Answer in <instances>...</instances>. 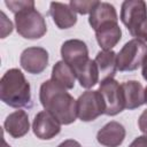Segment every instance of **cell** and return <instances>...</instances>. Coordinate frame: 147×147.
Segmentation results:
<instances>
[{"label":"cell","instance_id":"cell-1","mask_svg":"<svg viewBox=\"0 0 147 147\" xmlns=\"http://www.w3.org/2000/svg\"><path fill=\"white\" fill-rule=\"evenodd\" d=\"M40 103L61 124L68 125L77 118V100L64 87L52 79L45 80L39 92Z\"/></svg>","mask_w":147,"mask_h":147},{"label":"cell","instance_id":"cell-2","mask_svg":"<svg viewBox=\"0 0 147 147\" xmlns=\"http://www.w3.org/2000/svg\"><path fill=\"white\" fill-rule=\"evenodd\" d=\"M0 98L13 108L26 107L31 102V88L24 74L16 68L7 70L0 80Z\"/></svg>","mask_w":147,"mask_h":147},{"label":"cell","instance_id":"cell-3","mask_svg":"<svg viewBox=\"0 0 147 147\" xmlns=\"http://www.w3.org/2000/svg\"><path fill=\"white\" fill-rule=\"evenodd\" d=\"M121 21L134 39L147 42V5L145 1H124L121 7Z\"/></svg>","mask_w":147,"mask_h":147},{"label":"cell","instance_id":"cell-4","mask_svg":"<svg viewBox=\"0 0 147 147\" xmlns=\"http://www.w3.org/2000/svg\"><path fill=\"white\" fill-rule=\"evenodd\" d=\"M15 15V25L18 34L25 39H39L47 32L44 16L34 8H24Z\"/></svg>","mask_w":147,"mask_h":147},{"label":"cell","instance_id":"cell-5","mask_svg":"<svg viewBox=\"0 0 147 147\" xmlns=\"http://www.w3.org/2000/svg\"><path fill=\"white\" fill-rule=\"evenodd\" d=\"M147 55L146 42L139 39L129 40L117 54V70L133 71L138 69Z\"/></svg>","mask_w":147,"mask_h":147},{"label":"cell","instance_id":"cell-6","mask_svg":"<svg viewBox=\"0 0 147 147\" xmlns=\"http://www.w3.org/2000/svg\"><path fill=\"white\" fill-rule=\"evenodd\" d=\"M105 102V114L108 116H115L125 109L123 90L121 84L114 79L108 78L101 80L98 90Z\"/></svg>","mask_w":147,"mask_h":147},{"label":"cell","instance_id":"cell-7","mask_svg":"<svg viewBox=\"0 0 147 147\" xmlns=\"http://www.w3.org/2000/svg\"><path fill=\"white\" fill-rule=\"evenodd\" d=\"M105 102L99 91L87 90L77 99V117L83 122H92L105 114Z\"/></svg>","mask_w":147,"mask_h":147},{"label":"cell","instance_id":"cell-8","mask_svg":"<svg viewBox=\"0 0 147 147\" xmlns=\"http://www.w3.org/2000/svg\"><path fill=\"white\" fill-rule=\"evenodd\" d=\"M61 56L71 69L75 71L84 65L88 60V49L86 44L79 39H69L61 46Z\"/></svg>","mask_w":147,"mask_h":147},{"label":"cell","instance_id":"cell-9","mask_svg":"<svg viewBox=\"0 0 147 147\" xmlns=\"http://www.w3.org/2000/svg\"><path fill=\"white\" fill-rule=\"evenodd\" d=\"M20 63L29 74H41L48 65V52L42 47H28L22 52Z\"/></svg>","mask_w":147,"mask_h":147},{"label":"cell","instance_id":"cell-10","mask_svg":"<svg viewBox=\"0 0 147 147\" xmlns=\"http://www.w3.org/2000/svg\"><path fill=\"white\" fill-rule=\"evenodd\" d=\"M34 136L41 140H51L61 131V123L48 111H39L32 122Z\"/></svg>","mask_w":147,"mask_h":147},{"label":"cell","instance_id":"cell-11","mask_svg":"<svg viewBox=\"0 0 147 147\" xmlns=\"http://www.w3.org/2000/svg\"><path fill=\"white\" fill-rule=\"evenodd\" d=\"M125 127L116 122L111 121L103 125L96 133V140L105 147H118L125 139Z\"/></svg>","mask_w":147,"mask_h":147},{"label":"cell","instance_id":"cell-12","mask_svg":"<svg viewBox=\"0 0 147 147\" xmlns=\"http://www.w3.org/2000/svg\"><path fill=\"white\" fill-rule=\"evenodd\" d=\"M122 30L117 22H107L95 30V38L102 51H111L121 40Z\"/></svg>","mask_w":147,"mask_h":147},{"label":"cell","instance_id":"cell-13","mask_svg":"<svg viewBox=\"0 0 147 147\" xmlns=\"http://www.w3.org/2000/svg\"><path fill=\"white\" fill-rule=\"evenodd\" d=\"M49 14H51L55 25L61 30L70 29L77 22L76 11L68 3L51 2V5H49Z\"/></svg>","mask_w":147,"mask_h":147},{"label":"cell","instance_id":"cell-14","mask_svg":"<svg viewBox=\"0 0 147 147\" xmlns=\"http://www.w3.org/2000/svg\"><path fill=\"white\" fill-rule=\"evenodd\" d=\"M5 131L13 138H22L30 130V122L28 113L24 110H16L9 114L3 122Z\"/></svg>","mask_w":147,"mask_h":147},{"label":"cell","instance_id":"cell-15","mask_svg":"<svg viewBox=\"0 0 147 147\" xmlns=\"http://www.w3.org/2000/svg\"><path fill=\"white\" fill-rule=\"evenodd\" d=\"M123 90L125 109L132 110L145 103V88L137 80H127L121 84Z\"/></svg>","mask_w":147,"mask_h":147},{"label":"cell","instance_id":"cell-16","mask_svg":"<svg viewBox=\"0 0 147 147\" xmlns=\"http://www.w3.org/2000/svg\"><path fill=\"white\" fill-rule=\"evenodd\" d=\"M118 16L115 7L108 2H99L88 17V23L95 31L100 25L107 22H117Z\"/></svg>","mask_w":147,"mask_h":147},{"label":"cell","instance_id":"cell-17","mask_svg":"<svg viewBox=\"0 0 147 147\" xmlns=\"http://www.w3.org/2000/svg\"><path fill=\"white\" fill-rule=\"evenodd\" d=\"M101 80L114 78L117 70V54L114 51H100L94 59Z\"/></svg>","mask_w":147,"mask_h":147},{"label":"cell","instance_id":"cell-18","mask_svg":"<svg viewBox=\"0 0 147 147\" xmlns=\"http://www.w3.org/2000/svg\"><path fill=\"white\" fill-rule=\"evenodd\" d=\"M51 79L65 90H71L75 86L76 76L70 65H68L64 61H57L52 69Z\"/></svg>","mask_w":147,"mask_h":147},{"label":"cell","instance_id":"cell-19","mask_svg":"<svg viewBox=\"0 0 147 147\" xmlns=\"http://www.w3.org/2000/svg\"><path fill=\"white\" fill-rule=\"evenodd\" d=\"M76 78L78 79L79 84L84 88H91L94 86L100 78L99 75V69L94 60H88L84 65L78 68L77 70L74 71Z\"/></svg>","mask_w":147,"mask_h":147},{"label":"cell","instance_id":"cell-20","mask_svg":"<svg viewBox=\"0 0 147 147\" xmlns=\"http://www.w3.org/2000/svg\"><path fill=\"white\" fill-rule=\"evenodd\" d=\"M100 1H95V0H71L69 2L70 7L78 14H82V15H86V14H91L92 10L99 5Z\"/></svg>","mask_w":147,"mask_h":147},{"label":"cell","instance_id":"cell-21","mask_svg":"<svg viewBox=\"0 0 147 147\" xmlns=\"http://www.w3.org/2000/svg\"><path fill=\"white\" fill-rule=\"evenodd\" d=\"M5 5L15 14L24 8H28V7H32L34 6V1L32 0H18V1H5Z\"/></svg>","mask_w":147,"mask_h":147},{"label":"cell","instance_id":"cell-22","mask_svg":"<svg viewBox=\"0 0 147 147\" xmlns=\"http://www.w3.org/2000/svg\"><path fill=\"white\" fill-rule=\"evenodd\" d=\"M0 16H1V22H0L1 23V38H6L13 31V23L9 21V18L6 16L3 11L0 13Z\"/></svg>","mask_w":147,"mask_h":147},{"label":"cell","instance_id":"cell-23","mask_svg":"<svg viewBox=\"0 0 147 147\" xmlns=\"http://www.w3.org/2000/svg\"><path fill=\"white\" fill-rule=\"evenodd\" d=\"M138 126L140 129V131L145 134H147V109H145L141 115L139 116L138 119Z\"/></svg>","mask_w":147,"mask_h":147},{"label":"cell","instance_id":"cell-24","mask_svg":"<svg viewBox=\"0 0 147 147\" xmlns=\"http://www.w3.org/2000/svg\"><path fill=\"white\" fill-rule=\"evenodd\" d=\"M129 147H147V134L137 137Z\"/></svg>","mask_w":147,"mask_h":147},{"label":"cell","instance_id":"cell-25","mask_svg":"<svg viewBox=\"0 0 147 147\" xmlns=\"http://www.w3.org/2000/svg\"><path fill=\"white\" fill-rule=\"evenodd\" d=\"M57 147H82V145L74 139H67L63 142H61Z\"/></svg>","mask_w":147,"mask_h":147},{"label":"cell","instance_id":"cell-26","mask_svg":"<svg viewBox=\"0 0 147 147\" xmlns=\"http://www.w3.org/2000/svg\"><path fill=\"white\" fill-rule=\"evenodd\" d=\"M141 75H142L144 79L147 82V55L145 56V59L142 61V64H141Z\"/></svg>","mask_w":147,"mask_h":147},{"label":"cell","instance_id":"cell-27","mask_svg":"<svg viewBox=\"0 0 147 147\" xmlns=\"http://www.w3.org/2000/svg\"><path fill=\"white\" fill-rule=\"evenodd\" d=\"M145 103H147V86L145 88Z\"/></svg>","mask_w":147,"mask_h":147},{"label":"cell","instance_id":"cell-28","mask_svg":"<svg viewBox=\"0 0 147 147\" xmlns=\"http://www.w3.org/2000/svg\"><path fill=\"white\" fill-rule=\"evenodd\" d=\"M2 147H10V146L6 142V140H3V141H2Z\"/></svg>","mask_w":147,"mask_h":147}]
</instances>
